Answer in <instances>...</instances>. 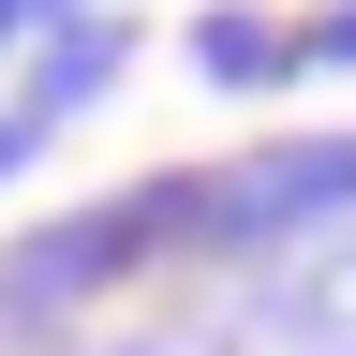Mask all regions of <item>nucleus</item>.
Here are the masks:
<instances>
[{
	"label": "nucleus",
	"mask_w": 356,
	"mask_h": 356,
	"mask_svg": "<svg viewBox=\"0 0 356 356\" xmlns=\"http://www.w3.org/2000/svg\"><path fill=\"white\" fill-rule=\"evenodd\" d=\"M134 282H193V163H149V178H119V193L0 238V356L89 341L104 297H134Z\"/></svg>",
	"instance_id": "f257e3e1"
},
{
	"label": "nucleus",
	"mask_w": 356,
	"mask_h": 356,
	"mask_svg": "<svg viewBox=\"0 0 356 356\" xmlns=\"http://www.w3.org/2000/svg\"><path fill=\"white\" fill-rule=\"evenodd\" d=\"M327 238H356V119L193 163V282H252V267H297Z\"/></svg>",
	"instance_id": "f03ea898"
},
{
	"label": "nucleus",
	"mask_w": 356,
	"mask_h": 356,
	"mask_svg": "<svg viewBox=\"0 0 356 356\" xmlns=\"http://www.w3.org/2000/svg\"><path fill=\"white\" fill-rule=\"evenodd\" d=\"M208 327L222 341H282V356H356V238L297 252V267H252V282H208Z\"/></svg>",
	"instance_id": "7ed1b4c3"
},
{
	"label": "nucleus",
	"mask_w": 356,
	"mask_h": 356,
	"mask_svg": "<svg viewBox=\"0 0 356 356\" xmlns=\"http://www.w3.org/2000/svg\"><path fill=\"white\" fill-rule=\"evenodd\" d=\"M119 74H134V15H119V0H89V15H74V30H44V60L15 74V104H44V119H60V134H74V119H89V104H104V89H119Z\"/></svg>",
	"instance_id": "20e7f679"
},
{
	"label": "nucleus",
	"mask_w": 356,
	"mask_h": 356,
	"mask_svg": "<svg viewBox=\"0 0 356 356\" xmlns=\"http://www.w3.org/2000/svg\"><path fill=\"white\" fill-rule=\"evenodd\" d=\"M178 60H193L208 89H238V104H267V89H297V15H252V0H208V15L178 30Z\"/></svg>",
	"instance_id": "39448f33"
},
{
	"label": "nucleus",
	"mask_w": 356,
	"mask_h": 356,
	"mask_svg": "<svg viewBox=\"0 0 356 356\" xmlns=\"http://www.w3.org/2000/svg\"><path fill=\"white\" fill-rule=\"evenodd\" d=\"M44 356H238L208 312H163V327H89V341H44Z\"/></svg>",
	"instance_id": "423d86ee"
},
{
	"label": "nucleus",
	"mask_w": 356,
	"mask_h": 356,
	"mask_svg": "<svg viewBox=\"0 0 356 356\" xmlns=\"http://www.w3.org/2000/svg\"><path fill=\"white\" fill-rule=\"evenodd\" d=\"M297 74H356V0H312L297 15Z\"/></svg>",
	"instance_id": "0eeeda50"
},
{
	"label": "nucleus",
	"mask_w": 356,
	"mask_h": 356,
	"mask_svg": "<svg viewBox=\"0 0 356 356\" xmlns=\"http://www.w3.org/2000/svg\"><path fill=\"white\" fill-rule=\"evenodd\" d=\"M15 30H30V15H15V0H0V44H15Z\"/></svg>",
	"instance_id": "6e6552de"
}]
</instances>
